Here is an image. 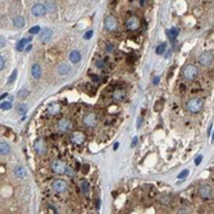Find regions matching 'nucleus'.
Wrapping results in <instances>:
<instances>
[{
  "label": "nucleus",
  "instance_id": "obj_1",
  "mask_svg": "<svg viewBox=\"0 0 214 214\" xmlns=\"http://www.w3.org/2000/svg\"><path fill=\"white\" fill-rule=\"evenodd\" d=\"M203 108H204V99L200 98V96L191 98L189 101L186 103V110L189 113H192V114L200 113Z\"/></svg>",
  "mask_w": 214,
  "mask_h": 214
},
{
  "label": "nucleus",
  "instance_id": "obj_2",
  "mask_svg": "<svg viewBox=\"0 0 214 214\" xmlns=\"http://www.w3.org/2000/svg\"><path fill=\"white\" fill-rule=\"evenodd\" d=\"M181 73H182V77L186 81H194L196 77L199 76V68L192 63H189V64H185L182 67Z\"/></svg>",
  "mask_w": 214,
  "mask_h": 214
},
{
  "label": "nucleus",
  "instance_id": "obj_3",
  "mask_svg": "<svg viewBox=\"0 0 214 214\" xmlns=\"http://www.w3.org/2000/svg\"><path fill=\"white\" fill-rule=\"evenodd\" d=\"M82 123L86 128H95L99 124V115L94 112H89L83 115Z\"/></svg>",
  "mask_w": 214,
  "mask_h": 214
},
{
  "label": "nucleus",
  "instance_id": "obj_4",
  "mask_svg": "<svg viewBox=\"0 0 214 214\" xmlns=\"http://www.w3.org/2000/svg\"><path fill=\"white\" fill-rule=\"evenodd\" d=\"M73 128V122L69 118H61L57 122V130L61 133H68L71 132Z\"/></svg>",
  "mask_w": 214,
  "mask_h": 214
},
{
  "label": "nucleus",
  "instance_id": "obj_5",
  "mask_svg": "<svg viewBox=\"0 0 214 214\" xmlns=\"http://www.w3.org/2000/svg\"><path fill=\"white\" fill-rule=\"evenodd\" d=\"M198 194L199 196L203 199V200H212L213 199V189H212V186L208 185V183H203L199 186V189H198Z\"/></svg>",
  "mask_w": 214,
  "mask_h": 214
},
{
  "label": "nucleus",
  "instance_id": "obj_6",
  "mask_svg": "<svg viewBox=\"0 0 214 214\" xmlns=\"http://www.w3.org/2000/svg\"><path fill=\"white\" fill-rule=\"evenodd\" d=\"M140 27H141V19L139 18L137 15H130L127 18V21H126V28L128 31L135 32V31L140 30Z\"/></svg>",
  "mask_w": 214,
  "mask_h": 214
},
{
  "label": "nucleus",
  "instance_id": "obj_7",
  "mask_svg": "<svg viewBox=\"0 0 214 214\" xmlns=\"http://www.w3.org/2000/svg\"><path fill=\"white\" fill-rule=\"evenodd\" d=\"M33 150H35V153L37 154V155L40 157H44L48 154V146H46V142L44 139H36L35 142H33Z\"/></svg>",
  "mask_w": 214,
  "mask_h": 214
},
{
  "label": "nucleus",
  "instance_id": "obj_8",
  "mask_svg": "<svg viewBox=\"0 0 214 214\" xmlns=\"http://www.w3.org/2000/svg\"><path fill=\"white\" fill-rule=\"evenodd\" d=\"M199 63H200V65H203L205 68H210L214 63V55L210 51H204L199 57Z\"/></svg>",
  "mask_w": 214,
  "mask_h": 214
},
{
  "label": "nucleus",
  "instance_id": "obj_9",
  "mask_svg": "<svg viewBox=\"0 0 214 214\" xmlns=\"http://www.w3.org/2000/svg\"><path fill=\"white\" fill-rule=\"evenodd\" d=\"M51 190L57 194H63V192L68 191V182L64 181V179H55L51 183Z\"/></svg>",
  "mask_w": 214,
  "mask_h": 214
},
{
  "label": "nucleus",
  "instance_id": "obj_10",
  "mask_svg": "<svg viewBox=\"0 0 214 214\" xmlns=\"http://www.w3.org/2000/svg\"><path fill=\"white\" fill-rule=\"evenodd\" d=\"M104 27L109 32L117 31V28H118V21H117V18H115L114 15H108L107 18L104 19Z\"/></svg>",
  "mask_w": 214,
  "mask_h": 214
},
{
  "label": "nucleus",
  "instance_id": "obj_11",
  "mask_svg": "<svg viewBox=\"0 0 214 214\" xmlns=\"http://www.w3.org/2000/svg\"><path fill=\"white\" fill-rule=\"evenodd\" d=\"M71 142L73 145H76V146H80V145H82L85 142V140H86V136H85L83 132L81 131H74L71 133V137H69Z\"/></svg>",
  "mask_w": 214,
  "mask_h": 214
},
{
  "label": "nucleus",
  "instance_id": "obj_12",
  "mask_svg": "<svg viewBox=\"0 0 214 214\" xmlns=\"http://www.w3.org/2000/svg\"><path fill=\"white\" fill-rule=\"evenodd\" d=\"M51 170L57 174H65L67 164L62 160H54L53 163H51Z\"/></svg>",
  "mask_w": 214,
  "mask_h": 214
},
{
  "label": "nucleus",
  "instance_id": "obj_13",
  "mask_svg": "<svg viewBox=\"0 0 214 214\" xmlns=\"http://www.w3.org/2000/svg\"><path fill=\"white\" fill-rule=\"evenodd\" d=\"M31 12H32V14L35 17H42L46 13V6L44 4H35L32 6Z\"/></svg>",
  "mask_w": 214,
  "mask_h": 214
},
{
  "label": "nucleus",
  "instance_id": "obj_14",
  "mask_svg": "<svg viewBox=\"0 0 214 214\" xmlns=\"http://www.w3.org/2000/svg\"><path fill=\"white\" fill-rule=\"evenodd\" d=\"M126 96H127V92L123 89H115L112 94V99L114 101H123L126 99Z\"/></svg>",
  "mask_w": 214,
  "mask_h": 214
},
{
  "label": "nucleus",
  "instance_id": "obj_15",
  "mask_svg": "<svg viewBox=\"0 0 214 214\" xmlns=\"http://www.w3.org/2000/svg\"><path fill=\"white\" fill-rule=\"evenodd\" d=\"M62 112V107L58 104V103H51V104L48 107V113L50 115H58Z\"/></svg>",
  "mask_w": 214,
  "mask_h": 214
},
{
  "label": "nucleus",
  "instance_id": "obj_16",
  "mask_svg": "<svg viewBox=\"0 0 214 214\" xmlns=\"http://www.w3.org/2000/svg\"><path fill=\"white\" fill-rule=\"evenodd\" d=\"M57 71H58V73L61 76H68L71 73V67H69V64H67V63H61L58 65Z\"/></svg>",
  "mask_w": 214,
  "mask_h": 214
},
{
  "label": "nucleus",
  "instance_id": "obj_17",
  "mask_svg": "<svg viewBox=\"0 0 214 214\" xmlns=\"http://www.w3.org/2000/svg\"><path fill=\"white\" fill-rule=\"evenodd\" d=\"M167 36L169 37V41L172 42V44H174L176 42V37L178 36V33H179V30L177 27H172L170 30H167Z\"/></svg>",
  "mask_w": 214,
  "mask_h": 214
},
{
  "label": "nucleus",
  "instance_id": "obj_18",
  "mask_svg": "<svg viewBox=\"0 0 214 214\" xmlns=\"http://www.w3.org/2000/svg\"><path fill=\"white\" fill-rule=\"evenodd\" d=\"M51 36H53V30H51V28H44L41 31L40 39H41L42 42H48L51 39Z\"/></svg>",
  "mask_w": 214,
  "mask_h": 214
},
{
  "label": "nucleus",
  "instance_id": "obj_19",
  "mask_svg": "<svg viewBox=\"0 0 214 214\" xmlns=\"http://www.w3.org/2000/svg\"><path fill=\"white\" fill-rule=\"evenodd\" d=\"M81 53L78 50H72L71 53H69V61L72 62V63H74V64H77V63H80L81 62Z\"/></svg>",
  "mask_w": 214,
  "mask_h": 214
},
{
  "label": "nucleus",
  "instance_id": "obj_20",
  "mask_svg": "<svg viewBox=\"0 0 214 214\" xmlns=\"http://www.w3.org/2000/svg\"><path fill=\"white\" fill-rule=\"evenodd\" d=\"M41 67L39 64H33L32 68H31V73H32V77L35 80H39L40 77H41Z\"/></svg>",
  "mask_w": 214,
  "mask_h": 214
},
{
  "label": "nucleus",
  "instance_id": "obj_21",
  "mask_svg": "<svg viewBox=\"0 0 214 214\" xmlns=\"http://www.w3.org/2000/svg\"><path fill=\"white\" fill-rule=\"evenodd\" d=\"M0 153H2V155H8L10 153V146L6 141L2 140V142H0Z\"/></svg>",
  "mask_w": 214,
  "mask_h": 214
},
{
  "label": "nucleus",
  "instance_id": "obj_22",
  "mask_svg": "<svg viewBox=\"0 0 214 214\" xmlns=\"http://www.w3.org/2000/svg\"><path fill=\"white\" fill-rule=\"evenodd\" d=\"M31 41V37H28V39H22V40H19L18 42H17V50L18 51H23V50H26V46H27V42H30Z\"/></svg>",
  "mask_w": 214,
  "mask_h": 214
},
{
  "label": "nucleus",
  "instance_id": "obj_23",
  "mask_svg": "<svg viewBox=\"0 0 214 214\" xmlns=\"http://www.w3.org/2000/svg\"><path fill=\"white\" fill-rule=\"evenodd\" d=\"M24 23H26V21H24V17H22V15H15L14 18H13V24L15 26V27H23L24 26Z\"/></svg>",
  "mask_w": 214,
  "mask_h": 214
},
{
  "label": "nucleus",
  "instance_id": "obj_24",
  "mask_svg": "<svg viewBox=\"0 0 214 214\" xmlns=\"http://www.w3.org/2000/svg\"><path fill=\"white\" fill-rule=\"evenodd\" d=\"M80 187H81V191H82V194L87 195V194L90 192V183H89V181H86V179H81V182H80Z\"/></svg>",
  "mask_w": 214,
  "mask_h": 214
},
{
  "label": "nucleus",
  "instance_id": "obj_25",
  "mask_svg": "<svg viewBox=\"0 0 214 214\" xmlns=\"http://www.w3.org/2000/svg\"><path fill=\"white\" fill-rule=\"evenodd\" d=\"M14 174L18 178H24L26 177V168L22 166H18L14 168Z\"/></svg>",
  "mask_w": 214,
  "mask_h": 214
},
{
  "label": "nucleus",
  "instance_id": "obj_26",
  "mask_svg": "<svg viewBox=\"0 0 214 214\" xmlns=\"http://www.w3.org/2000/svg\"><path fill=\"white\" fill-rule=\"evenodd\" d=\"M95 67L98 68V69H105V68H107V62H105V59H103V58H96V59H95Z\"/></svg>",
  "mask_w": 214,
  "mask_h": 214
},
{
  "label": "nucleus",
  "instance_id": "obj_27",
  "mask_svg": "<svg viewBox=\"0 0 214 214\" xmlns=\"http://www.w3.org/2000/svg\"><path fill=\"white\" fill-rule=\"evenodd\" d=\"M166 49H167V45H166V44H160V45H158V46L155 48V53H157L158 55H162V54L166 53Z\"/></svg>",
  "mask_w": 214,
  "mask_h": 214
},
{
  "label": "nucleus",
  "instance_id": "obj_28",
  "mask_svg": "<svg viewBox=\"0 0 214 214\" xmlns=\"http://www.w3.org/2000/svg\"><path fill=\"white\" fill-rule=\"evenodd\" d=\"M159 201H160V204H163V205H169L170 204V196L169 195H163L159 199Z\"/></svg>",
  "mask_w": 214,
  "mask_h": 214
},
{
  "label": "nucleus",
  "instance_id": "obj_29",
  "mask_svg": "<svg viewBox=\"0 0 214 214\" xmlns=\"http://www.w3.org/2000/svg\"><path fill=\"white\" fill-rule=\"evenodd\" d=\"M0 108H2L3 110H9L12 109V104L9 101H2V105H0Z\"/></svg>",
  "mask_w": 214,
  "mask_h": 214
},
{
  "label": "nucleus",
  "instance_id": "obj_30",
  "mask_svg": "<svg viewBox=\"0 0 214 214\" xmlns=\"http://www.w3.org/2000/svg\"><path fill=\"white\" fill-rule=\"evenodd\" d=\"M189 173H190V172H189V169H183L182 172H179V173H178L177 178H178V179H183V178H186L187 176H189Z\"/></svg>",
  "mask_w": 214,
  "mask_h": 214
},
{
  "label": "nucleus",
  "instance_id": "obj_31",
  "mask_svg": "<svg viewBox=\"0 0 214 214\" xmlns=\"http://www.w3.org/2000/svg\"><path fill=\"white\" fill-rule=\"evenodd\" d=\"M28 90H26V89H23V90H21L19 92H18V98L19 99H26V98H27L28 96Z\"/></svg>",
  "mask_w": 214,
  "mask_h": 214
},
{
  "label": "nucleus",
  "instance_id": "obj_32",
  "mask_svg": "<svg viewBox=\"0 0 214 214\" xmlns=\"http://www.w3.org/2000/svg\"><path fill=\"white\" fill-rule=\"evenodd\" d=\"M41 31V28H40V26H35V27H32V28H30V33L31 35H36V33H39Z\"/></svg>",
  "mask_w": 214,
  "mask_h": 214
},
{
  "label": "nucleus",
  "instance_id": "obj_33",
  "mask_svg": "<svg viewBox=\"0 0 214 214\" xmlns=\"http://www.w3.org/2000/svg\"><path fill=\"white\" fill-rule=\"evenodd\" d=\"M114 50H115L114 45H112V44H105V51H107V53H113Z\"/></svg>",
  "mask_w": 214,
  "mask_h": 214
},
{
  "label": "nucleus",
  "instance_id": "obj_34",
  "mask_svg": "<svg viewBox=\"0 0 214 214\" xmlns=\"http://www.w3.org/2000/svg\"><path fill=\"white\" fill-rule=\"evenodd\" d=\"M92 35H94V31H92V30H89V31L83 35V39H85V40H90V39L92 37Z\"/></svg>",
  "mask_w": 214,
  "mask_h": 214
},
{
  "label": "nucleus",
  "instance_id": "obj_35",
  "mask_svg": "<svg viewBox=\"0 0 214 214\" xmlns=\"http://www.w3.org/2000/svg\"><path fill=\"white\" fill-rule=\"evenodd\" d=\"M15 78H17V71H13V73L10 74V77H9V80H8V83H12V82H14L15 81Z\"/></svg>",
  "mask_w": 214,
  "mask_h": 214
},
{
  "label": "nucleus",
  "instance_id": "obj_36",
  "mask_svg": "<svg viewBox=\"0 0 214 214\" xmlns=\"http://www.w3.org/2000/svg\"><path fill=\"white\" fill-rule=\"evenodd\" d=\"M17 113H19V114H24L26 113V105H18V109H17Z\"/></svg>",
  "mask_w": 214,
  "mask_h": 214
},
{
  "label": "nucleus",
  "instance_id": "obj_37",
  "mask_svg": "<svg viewBox=\"0 0 214 214\" xmlns=\"http://www.w3.org/2000/svg\"><path fill=\"white\" fill-rule=\"evenodd\" d=\"M0 69H5V58L2 55V57H0Z\"/></svg>",
  "mask_w": 214,
  "mask_h": 214
},
{
  "label": "nucleus",
  "instance_id": "obj_38",
  "mask_svg": "<svg viewBox=\"0 0 214 214\" xmlns=\"http://www.w3.org/2000/svg\"><path fill=\"white\" fill-rule=\"evenodd\" d=\"M74 173H76V172H74L72 168L67 167V170H65V174H67V176H71V177H72V176H74Z\"/></svg>",
  "mask_w": 214,
  "mask_h": 214
},
{
  "label": "nucleus",
  "instance_id": "obj_39",
  "mask_svg": "<svg viewBox=\"0 0 214 214\" xmlns=\"http://www.w3.org/2000/svg\"><path fill=\"white\" fill-rule=\"evenodd\" d=\"M201 160H203V155H198V157H196L195 158V166H200Z\"/></svg>",
  "mask_w": 214,
  "mask_h": 214
},
{
  "label": "nucleus",
  "instance_id": "obj_40",
  "mask_svg": "<svg viewBox=\"0 0 214 214\" xmlns=\"http://www.w3.org/2000/svg\"><path fill=\"white\" fill-rule=\"evenodd\" d=\"M89 168H90L89 164H85V166L82 167V170H81V172H82L83 174H87V173H89Z\"/></svg>",
  "mask_w": 214,
  "mask_h": 214
},
{
  "label": "nucleus",
  "instance_id": "obj_41",
  "mask_svg": "<svg viewBox=\"0 0 214 214\" xmlns=\"http://www.w3.org/2000/svg\"><path fill=\"white\" fill-rule=\"evenodd\" d=\"M137 142H139V139L137 137H133L132 139V142H131V148H135L136 145H137Z\"/></svg>",
  "mask_w": 214,
  "mask_h": 214
},
{
  "label": "nucleus",
  "instance_id": "obj_42",
  "mask_svg": "<svg viewBox=\"0 0 214 214\" xmlns=\"http://www.w3.org/2000/svg\"><path fill=\"white\" fill-rule=\"evenodd\" d=\"M159 81H160V77H159V76L154 77V80H153V85H158V83H159Z\"/></svg>",
  "mask_w": 214,
  "mask_h": 214
},
{
  "label": "nucleus",
  "instance_id": "obj_43",
  "mask_svg": "<svg viewBox=\"0 0 214 214\" xmlns=\"http://www.w3.org/2000/svg\"><path fill=\"white\" fill-rule=\"evenodd\" d=\"M142 121H144V118H142V117H140V118H139V121H137V124H136V127H137V128H139V127H141Z\"/></svg>",
  "mask_w": 214,
  "mask_h": 214
},
{
  "label": "nucleus",
  "instance_id": "obj_44",
  "mask_svg": "<svg viewBox=\"0 0 214 214\" xmlns=\"http://www.w3.org/2000/svg\"><path fill=\"white\" fill-rule=\"evenodd\" d=\"M0 46H2V48H4L5 46V39L2 36V40H0Z\"/></svg>",
  "mask_w": 214,
  "mask_h": 214
},
{
  "label": "nucleus",
  "instance_id": "obj_45",
  "mask_svg": "<svg viewBox=\"0 0 214 214\" xmlns=\"http://www.w3.org/2000/svg\"><path fill=\"white\" fill-rule=\"evenodd\" d=\"M92 81H94V82H96V83H98V82H100V80H99V76H92Z\"/></svg>",
  "mask_w": 214,
  "mask_h": 214
},
{
  "label": "nucleus",
  "instance_id": "obj_46",
  "mask_svg": "<svg viewBox=\"0 0 214 214\" xmlns=\"http://www.w3.org/2000/svg\"><path fill=\"white\" fill-rule=\"evenodd\" d=\"M31 49H32V45L31 44H28L27 46H26V51H31Z\"/></svg>",
  "mask_w": 214,
  "mask_h": 214
},
{
  "label": "nucleus",
  "instance_id": "obj_47",
  "mask_svg": "<svg viewBox=\"0 0 214 214\" xmlns=\"http://www.w3.org/2000/svg\"><path fill=\"white\" fill-rule=\"evenodd\" d=\"M118 148H119V142H115V144L113 145V149H114V150H117Z\"/></svg>",
  "mask_w": 214,
  "mask_h": 214
},
{
  "label": "nucleus",
  "instance_id": "obj_48",
  "mask_svg": "<svg viewBox=\"0 0 214 214\" xmlns=\"http://www.w3.org/2000/svg\"><path fill=\"white\" fill-rule=\"evenodd\" d=\"M145 3H146V0H140V5H141V6H144Z\"/></svg>",
  "mask_w": 214,
  "mask_h": 214
},
{
  "label": "nucleus",
  "instance_id": "obj_49",
  "mask_svg": "<svg viewBox=\"0 0 214 214\" xmlns=\"http://www.w3.org/2000/svg\"><path fill=\"white\" fill-rule=\"evenodd\" d=\"M96 208H98V209L100 208V200H96Z\"/></svg>",
  "mask_w": 214,
  "mask_h": 214
},
{
  "label": "nucleus",
  "instance_id": "obj_50",
  "mask_svg": "<svg viewBox=\"0 0 214 214\" xmlns=\"http://www.w3.org/2000/svg\"><path fill=\"white\" fill-rule=\"evenodd\" d=\"M6 96H8V94H3V95H2V100H3V99H5Z\"/></svg>",
  "mask_w": 214,
  "mask_h": 214
},
{
  "label": "nucleus",
  "instance_id": "obj_51",
  "mask_svg": "<svg viewBox=\"0 0 214 214\" xmlns=\"http://www.w3.org/2000/svg\"><path fill=\"white\" fill-rule=\"evenodd\" d=\"M212 141H214V132H213V136H212Z\"/></svg>",
  "mask_w": 214,
  "mask_h": 214
},
{
  "label": "nucleus",
  "instance_id": "obj_52",
  "mask_svg": "<svg viewBox=\"0 0 214 214\" xmlns=\"http://www.w3.org/2000/svg\"><path fill=\"white\" fill-rule=\"evenodd\" d=\"M130 2H135V0H130Z\"/></svg>",
  "mask_w": 214,
  "mask_h": 214
}]
</instances>
